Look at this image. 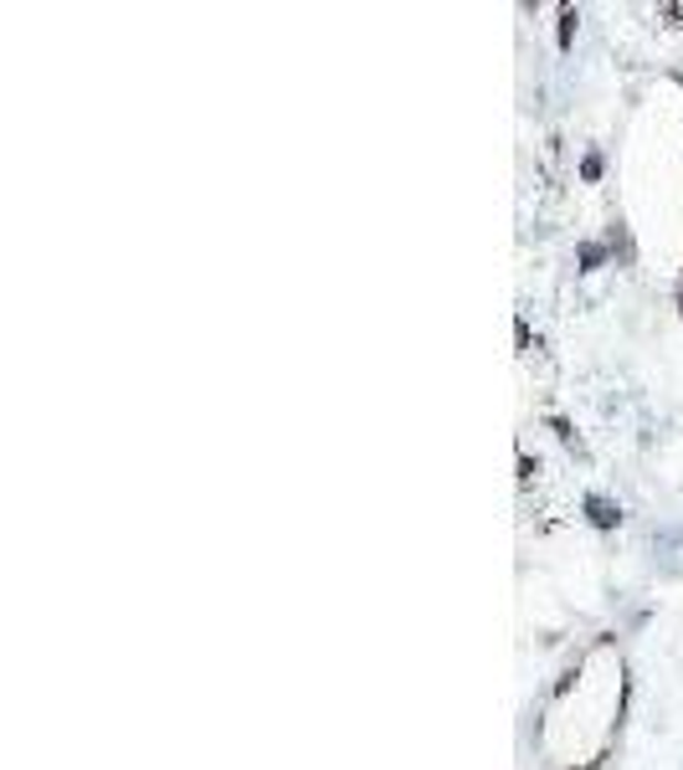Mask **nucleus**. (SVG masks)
Returning a JSON list of instances; mask_svg holds the SVG:
<instances>
[{
  "instance_id": "2",
  "label": "nucleus",
  "mask_w": 683,
  "mask_h": 770,
  "mask_svg": "<svg viewBox=\"0 0 683 770\" xmlns=\"http://www.w3.org/2000/svg\"><path fill=\"white\" fill-rule=\"evenodd\" d=\"M576 6H561V31H555V42H561V52H570V42H576Z\"/></svg>"
},
{
  "instance_id": "1",
  "label": "nucleus",
  "mask_w": 683,
  "mask_h": 770,
  "mask_svg": "<svg viewBox=\"0 0 683 770\" xmlns=\"http://www.w3.org/2000/svg\"><path fill=\"white\" fill-rule=\"evenodd\" d=\"M586 518H591L596 530H617V524H622V509L611 504L607 493H586Z\"/></svg>"
},
{
  "instance_id": "6",
  "label": "nucleus",
  "mask_w": 683,
  "mask_h": 770,
  "mask_svg": "<svg viewBox=\"0 0 683 770\" xmlns=\"http://www.w3.org/2000/svg\"><path fill=\"white\" fill-rule=\"evenodd\" d=\"M663 15H669V26H683V6H663Z\"/></svg>"
},
{
  "instance_id": "3",
  "label": "nucleus",
  "mask_w": 683,
  "mask_h": 770,
  "mask_svg": "<svg viewBox=\"0 0 683 770\" xmlns=\"http://www.w3.org/2000/svg\"><path fill=\"white\" fill-rule=\"evenodd\" d=\"M601 263H607V247H601V242H586V247H580V272H596Z\"/></svg>"
},
{
  "instance_id": "5",
  "label": "nucleus",
  "mask_w": 683,
  "mask_h": 770,
  "mask_svg": "<svg viewBox=\"0 0 683 770\" xmlns=\"http://www.w3.org/2000/svg\"><path fill=\"white\" fill-rule=\"evenodd\" d=\"M549 427L561 431V442H565V447H580V442H576V431H570V421H561V416H555V421H549Z\"/></svg>"
},
{
  "instance_id": "4",
  "label": "nucleus",
  "mask_w": 683,
  "mask_h": 770,
  "mask_svg": "<svg viewBox=\"0 0 683 770\" xmlns=\"http://www.w3.org/2000/svg\"><path fill=\"white\" fill-rule=\"evenodd\" d=\"M580 175H586V180H601V154H586V160H580Z\"/></svg>"
}]
</instances>
